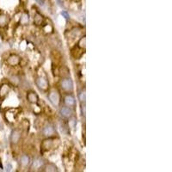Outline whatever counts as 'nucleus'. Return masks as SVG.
<instances>
[{
	"instance_id": "obj_7",
	"label": "nucleus",
	"mask_w": 172,
	"mask_h": 172,
	"mask_svg": "<svg viewBox=\"0 0 172 172\" xmlns=\"http://www.w3.org/2000/svg\"><path fill=\"white\" fill-rule=\"evenodd\" d=\"M21 139V132L18 129H14L12 130L11 134V144H16L19 142Z\"/></svg>"
},
{
	"instance_id": "obj_4",
	"label": "nucleus",
	"mask_w": 172,
	"mask_h": 172,
	"mask_svg": "<svg viewBox=\"0 0 172 172\" xmlns=\"http://www.w3.org/2000/svg\"><path fill=\"white\" fill-rule=\"evenodd\" d=\"M60 115L63 118H65V119H70V118H72V114H73V112H72V108H70V107H62L60 109Z\"/></svg>"
},
{
	"instance_id": "obj_11",
	"label": "nucleus",
	"mask_w": 172,
	"mask_h": 172,
	"mask_svg": "<svg viewBox=\"0 0 172 172\" xmlns=\"http://www.w3.org/2000/svg\"><path fill=\"white\" fill-rule=\"evenodd\" d=\"M10 22V17L6 14H0V28H4L8 26Z\"/></svg>"
},
{
	"instance_id": "obj_12",
	"label": "nucleus",
	"mask_w": 172,
	"mask_h": 172,
	"mask_svg": "<svg viewBox=\"0 0 172 172\" xmlns=\"http://www.w3.org/2000/svg\"><path fill=\"white\" fill-rule=\"evenodd\" d=\"M54 145V139H47L43 141L42 143V148L45 151L51 150Z\"/></svg>"
},
{
	"instance_id": "obj_9",
	"label": "nucleus",
	"mask_w": 172,
	"mask_h": 172,
	"mask_svg": "<svg viewBox=\"0 0 172 172\" xmlns=\"http://www.w3.org/2000/svg\"><path fill=\"white\" fill-rule=\"evenodd\" d=\"M64 102L65 104L67 106V107H70V108H72L74 106L76 105V101H75V97L71 94L67 95L64 98Z\"/></svg>"
},
{
	"instance_id": "obj_22",
	"label": "nucleus",
	"mask_w": 172,
	"mask_h": 172,
	"mask_svg": "<svg viewBox=\"0 0 172 172\" xmlns=\"http://www.w3.org/2000/svg\"><path fill=\"white\" fill-rule=\"evenodd\" d=\"M3 170V169H2V167H0V171H2Z\"/></svg>"
},
{
	"instance_id": "obj_2",
	"label": "nucleus",
	"mask_w": 172,
	"mask_h": 172,
	"mask_svg": "<svg viewBox=\"0 0 172 172\" xmlns=\"http://www.w3.org/2000/svg\"><path fill=\"white\" fill-rule=\"evenodd\" d=\"M61 88L65 91L72 92L73 89V82L71 78H64L60 83Z\"/></svg>"
},
{
	"instance_id": "obj_17",
	"label": "nucleus",
	"mask_w": 172,
	"mask_h": 172,
	"mask_svg": "<svg viewBox=\"0 0 172 172\" xmlns=\"http://www.w3.org/2000/svg\"><path fill=\"white\" fill-rule=\"evenodd\" d=\"M85 45H86V38H85V36H83V37H81L80 40L78 41V44H77V47H78V48H80V49H82V50H85Z\"/></svg>"
},
{
	"instance_id": "obj_3",
	"label": "nucleus",
	"mask_w": 172,
	"mask_h": 172,
	"mask_svg": "<svg viewBox=\"0 0 172 172\" xmlns=\"http://www.w3.org/2000/svg\"><path fill=\"white\" fill-rule=\"evenodd\" d=\"M20 62H21V59L17 54H12L7 60V64L10 67H17L20 64Z\"/></svg>"
},
{
	"instance_id": "obj_13",
	"label": "nucleus",
	"mask_w": 172,
	"mask_h": 172,
	"mask_svg": "<svg viewBox=\"0 0 172 172\" xmlns=\"http://www.w3.org/2000/svg\"><path fill=\"white\" fill-rule=\"evenodd\" d=\"M34 22L36 26H41L44 22V17L39 12H37L34 17Z\"/></svg>"
},
{
	"instance_id": "obj_8",
	"label": "nucleus",
	"mask_w": 172,
	"mask_h": 172,
	"mask_svg": "<svg viewBox=\"0 0 172 172\" xmlns=\"http://www.w3.org/2000/svg\"><path fill=\"white\" fill-rule=\"evenodd\" d=\"M36 84L38 86L40 89L42 90H47L49 88V83L47 82V80L44 78H39L36 80Z\"/></svg>"
},
{
	"instance_id": "obj_20",
	"label": "nucleus",
	"mask_w": 172,
	"mask_h": 172,
	"mask_svg": "<svg viewBox=\"0 0 172 172\" xmlns=\"http://www.w3.org/2000/svg\"><path fill=\"white\" fill-rule=\"evenodd\" d=\"M61 15H62L63 17H65V18H66L67 20H68V19L70 18V16H69V14L67 13V11H62V12H61Z\"/></svg>"
},
{
	"instance_id": "obj_14",
	"label": "nucleus",
	"mask_w": 172,
	"mask_h": 172,
	"mask_svg": "<svg viewBox=\"0 0 172 172\" xmlns=\"http://www.w3.org/2000/svg\"><path fill=\"white\" fill-rule=\"evenodd\" d=\"M20 164L22 167H27L30 164V158L28 155L24 154L20 157Z\"/></svg>"
},
{
	"instance_id": "obj_15",
	"label": "nucleus",
	"mask_w": 172,
	"mask_h": 172,
	"mask_svg": "<svg viewBox=\"0 0 172 172\" xmlns=\"http://www.w3.org/2000/svg\"><path fill=\"white\" fill-rule=\"evenodd\" d=\"M44 168L45 171H52V172H54V171H58V168L54 164H53V163H49V164H44Z\"/></svg>"
},
{
	"instance_id": "obj_21",
	"label": "nucleus",
	"mask_w": 172,
	"mask_h": 172,
	"mask_svg": "<svg viewBox=\"0 0 172 172\" xmlns=\"http://www.w3.org/2000/svg\"><path fill=\"white\" fill-rule=\"evenodd\" d=\"M81 111H82V115H85V105H84V102H83V104H82Z\"/></svg>"
},
{
	"instance_id": "obj_18",
	"label": "nucleus",
	"mask_w": 172,
	"mask_h": 172,
	"mask_svg": "<svg viewBox=\"0 0 172 172\" xmlns=\"http://www.w3.org/2000/svg\"><path fill=\"white\" fill-rule=\"evenodd\" d=\"M44 162L41 158H36L33 163V166L34 167V169H40V168H41V166H44Z\"/></svg>"
},
{
	"instance_id": "obj_6",
	"label": "nucleus",
	"mask_w": 172,
	"mask_h": 172,
	"mask_svg": "<svg viewBox=\"0 0 172 172\" xmlns=\"http://www.w3.org/2000/svg\"><path fill=\"white\" fill-rule=\"evenodd\" d=\"M42 133L44 134L45 136H47V137H52L54 136L56 133L55 128L53 125L51 124H47V126H45L43 130H42Z\"/></svg>"
},
{
	"instance_id": "obj_5",
	"label": "nucleus",
	"mask_w": 172,
	"mask_h": 172,
	"mask_svg": "<svg viewBox=\"0 0 172 172\" xmlns=\"http://www.w3.org/2000/svg\"><path fill=\"white\" fill-rule=\"evenodd\" d=\"M11 85L9 83H3L0 86V99H4L5 98L6 96L9 94V92L11 91Z\"/></svg>"
},
{
	"instance_id": "obj_16",
	"label": "nucleus",
	"mask_w": 172,
	"mask_h": 172,
	"mask_svg": "<svg viewBox=\"0 0 172 172\" xmlns=\"http://www.w3.org/2000/svg\"><path fill=\"white\" fill-rule=\"evenodd\" d=\"M28 22H29V16H28V13L24 12L20 18V23L22 25H27V24H28Z\"/></svg>"
},
{
	"instance_id": "obj_19",
	"label": "nucleus",
	"mask_w": 172,
	"mask_h": 172,
	"mask_svg": "<svg viewBox=\"0 0 172 172\" xmlns=\"http://www.w3.org/2000/svg\"><path fill=\"white\" fill-rule=\"evenodd\" d=\"M78 99L80 100L81 102H85V99H86V96H85V90L81 91L79 95H78Z\"/></svg>"
},
{
	"instance_id": "obj_10",
	"label": "nucleus",
	"mask_w": 172,
	"mask_h": 172,
	"mask_svg": "<svg viewBox=\"0 0 172 172\" xmlns=\"http://www.w3.org/2000/svg\"><path fill=\"white\" fill-rule=\"evenodd\" d=\"M27 100L30 102V103H33L35 104L39 102V96L38 95L36 94L35 92L34 91H29L28 94H27Z\"/></svg>"
},
{
	"instance_id": "obj_1",
	"label": "nucleus",
	"mask_w": 172,
	"mask_h": 172,
	"mask_svg": "<svg viewBox=\"0 0 172 172\" xmlns=\"http://www.w3.org/2000/svg\"><path fill=\"white\" fill-rule=\"evenodd\" d=\"M48 99L50 101L51 103L55 107H58L60 103V96L57 90L51 91L48 95Z\"/></svg>"
}]
</instances>
